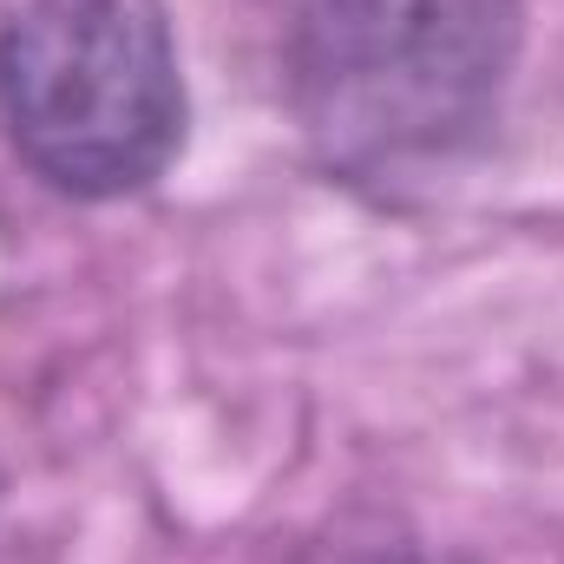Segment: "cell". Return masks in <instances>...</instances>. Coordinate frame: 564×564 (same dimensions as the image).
I'll use <instances>...</instances> for the list:
<instances>
[{
    "label": "cell",
    "instance_id": "obj_1",
    "mask_svg": "<svg viewBox=\"0 0 564 564\" xmlns=\"http://www.w3.org/2000/svg\"><path fill=\"white\" fill-rule=\"evenodd\" d=\"M525 0H295L282 86L308 151L361 191H408L492 139Z\"/></svg>",
    "mask_w": 564,
    "mask_h": 564
},
{
    "label": "cell",
    "instance_id": "obj_2",
    "mask_svg": "<svg viewBox=\"0 0 564 564\" xmlns=\"http://www.w3.org/2000/svg\"><path fill=\"white\" fill-rule=\"evenodd\" d=\"M0 126L59 197L151 191L191 126L164 0H20L0 26Z\"/></svg>",
    "mask_w": 564,
    "mask_h": 564
}]
</instances>
